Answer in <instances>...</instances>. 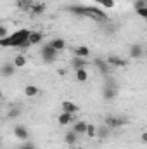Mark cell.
Returning <instances> with one entry per match:
<instances>
[{"label": "cell", "mask_w": 147, "mask_h": 149, "mask_svg": "<svg viewBox=\"0 0 147 149\" xmlns=\"http://www.w3.org/2000/svg\"><path fill=\"white\" fill-rule=\"evenodd\" d=\"M57 121H59V125H68V123H71L73 121V114H69V113H61L59 114V118H57Z\"/></svg>", "instance_id": "obj_16"}, {"label": "cell", "mask_w": 147, "mask_h": 149, "mask_svg": "<svg viewBox=\"0 0 147 149\" xmlns=\"http://www.w3.org/2000/svg\"><path fill=\"white\" fill-rule=\"evenodd\" d=\"M14 135H16L19 141L26 142V141H28V130H26V127H23V125H16V127H14Z\"/></svg>", "instance_id": "obj_6"}, {"label": "cell", "mask_w": 147, "mask_h": 149, "mask_svg": "<svg viewBox=\"0 0 147 149\" xmlns=\"http://www.w3.org/2000/svg\"><path fill=\"white\" fill-rule=\"evenodd\" d=\"M99 130H101V132H97V135H101V137H104V135H107V134H109L106 127H102V128H99Z\"/></svg>", "instance_id": "obj_31"}, {"label": "cell", "mask_w": 147, "mask_h": 149, "mask_svg": "<svg viewBox=\"0 0 147 149\" xmlns=\"http://www.w3.org/2000/svg\"><path fill=\"white\" fill-rule=\"evenodd\" d=\"M71 66H73V70H81V68H85L87 66V61L83 59V57H74L73 61H71Z\"/></svg>", "instance_id": "obj_17"}, {"label": "cell", "mask_w": 147, "mask_h": 149, "mask_svg": "<svg viewBox=\"0 0 147 149\" xmlns=\"http://www.w3.org/2000/svg\"><path fill=\"white\" fill-rule=\"evenodd\" d=\"M94 64H95V68L101 71V73L104 74V76H109L111 74V68L109 64L104 61V59H101V57H97V59H94Z\"/></svg>", "instance_id": "obj_5"}, {"label": "cell", "mask_w": 147, "mask_h": 149, "mask_svg": "<svg viewBox=\"0 0 147 149\" xmlns=\"http://www.w3.org/2000/svg\"><path fill=\"white\" fill-rule=\"evenodd\" d=\"M142 142H147V134H146V132L142 134Z\"/></svg>", "instance_id": "obj_32"}, {"label": "cell", "mask_w": 147, "mask_h": 149, "mask_svg": "<svg viewBox=\"0 0 147 149\" xmlns=\"http://www.w3.org/2000/svg\"><path fill=\"white\" fill-rule=\"evenodd\" d=\"M14 73H16V66L12 63H5V64L0 66V74L2 76H12Z\"/></svg>", "instance_id": "obj_8"}, {"label": "cell", "mask_w": 147, "mask_h": 149, "mask_svg": "<svg viewBox=\"0 0 147 149\" xmlns=\"http://www.w3.org/2000/svg\"><path fill=\"white\" fill-rule=\"evenodd\" d=\"M12 64H14L16 68H23V66L26 64V57H24L23 54H19V56H17V57L14 59V63H12Z\"/></svg>", "instance_id": "obj_22"}, {"label": "cell", "mask_w": 147, "mask_h": 149, "mask_svg": "<svg viewBox=\"0 0 147 149\" xmlns=\"http://www.w3.org/2000/svg\"><path fill=\"white\" fill-rule=\"evenodd\" d=\"M104 61H106L109 66H126V63H128V61L121 59L119 56H109V57H106Z\"/></svg>", "instance_id": "obj_7"}, {"label": "cell", "mask_w": 147, "mask_h": 149, "mask_svg": "<svg viewBox=\"0 0 147 149\" xmlns=\"http://www.w3.org/2000/svg\"><path fill=\"white\" fill-rule=\"evenodd\" d=\"M7 35H9V30H7L5 26H2V24H0V38H5Z\"/></svg>", "instance_id": "obj_29"}, {"label": "cell", "mask_w": 147, "mask_h": 149, "mask_svg": "<svg viewBox=\"0 0 147 149\" xmlns=\"http://www.w3.org/2000/svg\"><path fill=\"white\" fill-rule=\"evenodd\" d=\"M42 59L45 61V63H54L55 61V57H57V50L55 49H52V47H49V45H45V47H42Z\"/></svg>", "instance_id": "obj_4"}, {"label": "cell", "mask_w": 147, "mask_h": 149, "mask_svg": "<svg viewBox=\"0 0 147 149\" xmlns=\"http://www.w3.org/2000/svg\"><path fill=\"white\" fill-rule=\"evenodd\" d=\"M142 7H147V0H137L135 3H133V9L137 10V9H142Z\"/></svg>", "instance_id": "obj_27"}, {"label": "cell", "mask_w": 147, "mask_h": 149, "mask_svg": "<svg viewBox=\"0 0 147 149\" xmlns=\"http://www.w3.org/2000/svg\"><path fill=\"white\" fill-rule=\"evenodd\" d=\"M45 9H47V5L42 3V2H40V3H33L31 9H30V14H31V16H40V14L45 12Z\"/></svg>", "instance_id": "obj_11"}, {"label": "cell", "mask_w": 147, "mask_h": 149, "mask_svg": "<svg viewBox=\"0 0 147 149\" xmlns=\"http://www.w3.org/2000/svg\"><path fill=\"white\" fill-rule=\"evenodd\" d=\"M116 94H118V85H116V81H114L112 78H107V80H106V85H104V92H102L104 99H106V101H112V99L116 97Z\"/></svg>", "instance_id": "obj_3"}, {"label": "cell", "mask_w": 147, "mask_h": 149, "mask_svg": "<svg viewBox=\"0 0 147 149\" xmlns=\"http://www.w3.org/2000/svg\"><path fill=\"white\" fill-rule=\"evenodd\" d=\"M74 54H76V57H83V59H85V57L90 54V50H88L85 45H80V47L74 49Z\"/></svg>", "instance_id": "obj_18"}, {"label": "cell", "mask_w": 147, "mask_h": 149, "mask_svg": "<svg viewBox=\"0 0 147 149\" xmlns=\"http://www.w3.org/2000/svg\"><path fill=\"white\" fill-rule=\"evenodd\" d=\"M88 137H95L97 135V127L95 125H87V132H85Z\"/></svg>", "instance_id": "obj_25"}, {"label": "cell", "mask_w": 147, "mask_h": 149, "mask_svg": "<svg viewBox=\"0 0 147 149\" xmlns=\"http://www.w3.org/2000/svg\"><path fill=\"white\" fill-rule=\"evenodd\" d=\"M19 114H21V109H19V108H12L10 111L7 113V118H9V120H14V118H17Z\"/></svg>", "instance_id": "obj_26"}, {"label": "cell", "mask_w": 147, "mask_h": 149, "mask_svg": "<svg viewBox=\"0 0 147 149\" xmlns=\"http://www.w3.org/2000/svg\"><path fill=\"white\" fill-rule=\"evenodd\" d=\"M33 3H35L33 0H17V2H16L17 9H21V10H24V12H30V9H31Z\"/></svg>", "instance_id": "obj_15"}, {"label": "cell", "mask_w": 147, "mask_h": 149, "mask_svg": "<svg viewBox=\"0 0 147 149\" xmlns=\"http://www.w3.org/2000/svg\"><path fill=\"white\" fill-rule=\"evenodd\" d=\"M19 149H37V148H35L31 142H24L23 146H19Z\"/></svg>", "instance_id": "obj_30"}, {"label": "cell", "mask_w": 147, "mask_h": 149, "mask_svg": "<svg viewBox=\"0 0 147 149\" xmlns=\"http://www.w3.org/2000/svg\"><path fill=\"white\" fill-rule=\"evenodd\" d=\"M125 121L123 120H119V118H114V116H106V125L109 127V128H116V127H121Z\"/></svg>", "instance_id": "obj_14"}, {"label": "cell", "mask_w": 147, "mask_h": 149, "mask_svg": "<svg viewBox=\"0 0 147 149\" xmlns=\"http://www.w3.org/2000/svg\"><path fill=\"white\" fill-rule=\"evenodd\" d=\"M0 99H2V92H0Z\"/></svg>", "instance_id": "obj_33"}, {"label": "cell", "mask_w": 147, "mask_h": 149, "mask_svg": "<svg viewBox=\"0 0 147 149\" xmlns=\"http://www.w3.org/2000/svg\"><path fill=\"white\" fill-rule=\"evenodd\" d=\"M66 10L71 12V14H76V16H81V17H88V19H94V21H99V23H104V21L109 19L107 14L102 9L95 7V5H68Z\"/></svg>", "instance_id": "obj_1"}, {"label": "cell", "mask_w": 147, "mask_h": 149, "mask_svg": "<svg viewBox=\"0 0 147 149\" xmlns=\"http://www.w3.org/2000/svg\"><path fill=\"white\" fill-rule=\"evenodd\" d=\"M76 139H78V134L74 132V130H69L68 134H66V137H64V141H66V144H74L76 142Z\"/></svg>", "instance_id": "obj_20"}, {"label": "cell", "mask_w": 147, "mask_h": 149, "mask_svg": "<svg viewBox=\"0 0 147 149\" xmlns=\"http://www.w3.org/2000/svg\"><path fill=\"white\" fill-rule=\"evenodd\" d=\"M94 2L102 5V7H106V9H112L114 7V0H94Z\"/></svg>", "instance_id": "obj_24"}, {"label": "cell", "mask_w": 147, "mask_h": 149, "mask_svg": "<svg viewBox=\"0 0 147 149\" xmlns=\"http://www.w3.org/2000/svg\"><path fill=\"white\" fill-rule=\"evenodd\" d=\"M42 40H43V33H40V31H31V33H30V37H28L30 45H38Z\"/></svg>", "instance_id": "obj_13"}, {"label": "cell", "mask_w": 147, "mask_h": 149, "mask_svg": "<svg viewBox=\"0 0 147 149\" xmlns=\"http://www.w3.org/2000/svg\"><path fill=\"white\" fill-rule=\"evenodd\" d=\"M24 94L28 95V97H35L38 94V88L35 87V85H28L26 88H24Z\"/></svg>", "instance_id": "obj_23"}, {"label": "cell", "mask_w": 147, "mask_h": 149, "mask_svg": "<svg viewBox=\"0 0 147 149\" xmlns=\"http://www.w3.org/2000/svg\"><path fill=\"white\" fill-rule=\"evenodd\" d=\"M30 33H31V30H26V28L17 30V31H14V33L7 35L5 38H0V47H12V49H19V47L28 40Z\"/></svg>", "instance_id": "obj_2"}, {"label": "cell", "mask_w": 147, "mask_h": 149, "mask_svg": "<svg viewBox=\"0 0 147 149\" xmlns=\"http://www.w3.org/2000/svg\"><path fill=\"white\" fill-rule=\"evenodd\" d=\"M74 74H76V80H78V81H87V78H88V73L85 71V68L76 70V71H74Z\"/></svg>", "instance_id": "obj_21"}, {"label": "cell", "mask_w": 147, "mask_h": 149, "mask_svg": "<svg viewBox=\"0 0 147 149\" xmlns=\"http://www.w3.org/2000/svg\"><path fill=\"white\" fill-rule=\"evenodd\" d=\"M47 45H49V47H52V49H55V50L59 52V50H64V47H66V42H64L62 38H54V40H50Z\"/></svg>", "instance_id": "obj_10"}, {"label": "cell", "mask_w": 147, "mask_h": 149, "mask_svg": "<svg viewBox=\"0 0 147 149\" xmlns=\"http://www.w3.org/2000/svg\"><path fill=\"white\" fill-rule=\"evenodd\" d=\"M137 16H140L142 19H147V7H142V9H137Z\"/></svg>", "instance_id": "obj_28"}, {"label": "cell", "mask_w": 147, "mask_h": 149, "mask_svg": "<svg viewBox=\"0 0 147 149\" xmlns=\"http://www.w3.org/2000/svg\"><path fill=\"white\" fill-rule=\"evenodd\" d=\"M87 125H88L87 121H78V123L74 125L73 130L78 134V135H81V134H85V132H87Z\"/></svg>", "instance_id": "obj_19"}, {"label": "cell", "mask_w": 147, "mask_h": 149, "mask_svg": "<svg viewBox=\"0 0 147 149\" xmlns=\"http://www.w3.org/2000/svg\"><path fill=\"white\" fill-rule=\"evenodd\" d=\"M142 56H144V47L139 45V43L132 45V49H130V57H132V59H140Z\"/></svg>", "instance_id": "obj_9"}, {"label": "cell", "mask_w": 147, "mask_h": 149, "mask_svg": "<svg viewBox=\"0 0 147 149\" xmlns=\"http://www.w3.org/2000/svg\"><path fill=\"white\" fill-rule=\"evenodd\" d=\"M78 106L74 104V102H71V101H64L62 102V111L64 113H69V114H74V113H78Z\"/></svg>", "instance_id": "obj_12"}]
</instances>
